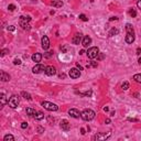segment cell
<instances>
[{
  "label": "cell",
  "instance_id": "obj_1",
  "mask_svg": "<svg viewBox=\"0 0 141 141\" xmlns=\"http://www.w3.org/2000/svg\"><path fill=\"white\" fill-rule=\"evenodd\" d=\"M126 30H127V35H126V42L128 44H131V43L135 42V31H133V28L130 23L126 24Z\"/></svg>",
  "mask_w": 141,
  "mask_h": 141
},
{
  "label": "cell",
  "instance_id": "obj_2",
  "mask_svg": "<svg viewBox=\"0 0 141 141\" xmlns=\"http://www.w3.org/2000/svg\"><path fill=\"white\" fill-rule=\"evenodd\" d=\"M95 111L92 109H85L83 110V111L81 112V117L83 120H85V121H91V120H93L95 118Z\"/></svg>",
  "mask_w": 141,
  "mask_h": 141
},
{
  "label": "cell",
  "instance_id": "obj_3",
  "mask_svg": "<svg viewBox=\"0 0 141 141\" xmlns=\"http://www.w3.org/2000/svg\"><path fill=\"white\" fill-rule=\"evenodd\" d=\"M42 107H44L48 111H56V110H58L57 105L53 104V102H50V101H42Z\"/></svg>",
  "mask_w": 141,
  "mask_h": 141
},
{
  "label": "cell",
  "instance_id": "obj_4",
  "mask_svg": "<svg viewBox=\"0 0 141 141\" xmlns=\"http://www.w3.org/2000/svg\"><path fill=\"white\" fill-rule=\"evenodd\" d=\"M19 102H20L19 96H17V95H12V96L9 98V100H8V105L11 107V108H17L18 105H19Z\"/></svg>",
  "mask_w": 141,
  "mask_h": 141
},
{
  "label": "cell",
  "instance_id": "obj_5",
  "mask_svg": "<svg viewBox=\"0 0 141 141\" xmlns=\"http://www.w3.org/2000/svg\"><path fill=\"white\" fill-rule=\"evenodd\" d=\"M98 53H99V50H98V47H89L88 48V51H87V56H88L89 58H95V57H97V55H98Z\"/></svg>",
  "mask_w": 141,
  "mask_h": 141
},
{
  "label": "cell",
  "instance_id": "obj_6",
  "mask_svg": "<svg viewBox=\"0 0 141 141\" xmlns=\"http://www.w3.org/2000/svg\"><path fill=\"white\" fill-rule=\"evenodd\" d=\"M45 68H47V66H44L43 64L38 63L37 65H35L34 67L32 68V72H33L34 74H40V73H42L43 71H45Z\"/></svg>",
  "mask_w": 141,
  "mask_h": 141
},
{
  "label": "cell",
  "instance_id": "obj_7",
  "mask_svg": "<svg viewBox=\"0 0 141 141\" xmlns=\"http://www.w3.org/2000/svg\"><path fill=\"white\" fill-rule=\"evenodd\" d=\"M68 75H70L72 78H78L79 76H81V70H79V68H76V67L71 68Z\"/></svg>",
  "mask_w": 141,
  "mask_h": 141
},
{
  "label": "cell",
  "instance_id": "obj_8",
  "mask_svg": "<svg viewBox=\"0 0 141 141\" xmlns=\"http://www.w3.org/2000/svg\"><path fill=\"white\" fill-rule=\"evenodd\" d=\"M110 137V132L108 133H97L93 137L94 140H106L107 138Z\"/></svg>",
  "mask_w": 141,
  "mask_h": 141
},
{
  "label": "cell",
  "instance_id": "obj_9",
  "mask_svg": "<svg viewBox=\"0 0 141 141\" xmlns=\"http://www.w3.org/2000/svg\"><path fill=\"white\" fill-rule=\"evenodd\" d=\"M41 44H42V47L44 48V50H47V48L50 47V40H48V38L47 35L42 37V39H41Z\"/></svg>",
  "mask_w": 141,
  "mask_h": 141
},
{
  "label": "cell",
  "instance_id": "obj_10",
  "mask_svg": "<svg viewBox=\"0 0 141 141\" xmlns=\"http://www.w3.org/2000/svg\"><path fill=\"white\" fill-rule=\"evenodd\" d=\"M45 74L48 76H53V75H55L56 74V70H55V67L54 66H52V65H50V66H47V68H45Z\"/></svg>",
  "mask_w": 141,
  "mask_h": 141
},
{
  "label": "cell",
  "instance_id": "obj_11",
  "mask_svg": "<svg viewBox=\"0 0 141 141\" xmlns=\"http://www.w3.org/2000/svg\"><path fill=\"white\" fill-rule=\"evenodd\" d=\"M60 126H61V128H62V130H64V131H68V130L71 129L70 122H68L66 119L62 120V121H61V124H60Z\"/></svg>",
  "mask_w": 141,
  "mask_h": 141
},
{
  "label": "cell",
  "instance_id": "obj_12",
  "mask_svg": "<svg viewBox=\"0 0 141 141\" xmlns=\"http://www.w3.org/2000/svg\"><path fill=\"white\" fill-rule=\"evenodd\" d=\"M68 115H70L71 117H73V118H79V116H81L79 111L75 108H72V109L68 110Z\"/></svg>",
  "mask_w": 141,
  "mask_h": 141
},
{
  "label": "cell",
  "instance_id": "obj_13",
  "mask_svg": "<svg viewBox=\"0 0 141 141\" xmlns=\"http://www.w3.org/2000/svg\"><path fill=\"white\" fill-rule=\"evenodd\" d=\"M91 43H92V39H91V38H89V37H84L83 42H82V44H83L84 47H88L89 45H91Z\"/></svg>",
  "mask_w": 141,
  "mask_h": 141
},
{
  "label": "cell",
  "instance_id": "obj_14",
  "mask_svg": "<svg viewBox=\"0 0 141 141\" xmlns=\"http://www.w3.org/2000/svg\"><path fill=\"white\" fill-rule=\"evenodd\" d=\"M31 58H32L33 62L39 63V62H41V60H42V54H40V53H34V54L31 56Z\"/></svg>",
  "mask_w": 141,
  "mask_h": 141
},
{
  "label": "cell",
  "instance_id": "obj_15",
  "mask_svg": "<svg viewBox=\"0 0 141 141\" xmlns=\"http://www.w3.org/2000/svg\"><path fill=\"white\" fill-rule=\"evenodd\" d=\"M82 41V35L81 34H75V37L73 38V40H72V42H73V44H79Z\"/></svg>",
  "mask_w": 141,
  "mask_h": 141
},
{
  "label": "cell",
  "instance_id": "obj_16",
  "mask_svg": "<svg viewBox=\"0 0 141 141\" xmlns=\"http://www.w3.org/2000/svg\"><path fill=\"white\" fill-rule=\"evenodd\" d=\"M19 23H20V27H22V29H23V30H28V31H29V30L31 29V25L29 24V22L19 21Z\"/></svg>",
  "mask_w": 141,
  "mask_h": 141
},
{
  "label": "cell",
  "instance_id": "obj_17",
  "mask_svg": "<svg viewBox=\"0 0 141 141\" xmlns=\"http://www.w3.org/2000/svg\"><path fill=\"white\" fill-rule=\"evenodd\" d=\"M51 4H52L53 7H55V8H60V7L63 6V1L62 0H53V1L51 2Z\"/></svg>",
  "mask_w": 141,
  "mask_h": 141
},
{
  "label": "cell",
  "instance_id": "obj_18",
  "mask_svg": "<svg viewBox=\"0 0 141 141\" xmlns=\"http://www.w3.org/2000/svg\"><path fill=\"white\" fill-rule=\"evenodd\" d=\"M25 111H27V115H29V116H31V117H33V116H34V115L38 112L37 110L31 108V107H28V108L25 109Z\"/></svg>",
  "mask_w": 141,
  "mask_h": 141
},
{
  "label": "cell",
  "instance_id": "obj_19",
  "mask_svg": "<svg viewBox=\"0 0 141 141\" xmlns=\"http://www.w3.org/2000/svg\"><path fill=\"white\" fill-rule=\"evenodd\" d=\"M1 81L2 82H8V81H10L9 74L4 73V72H1Z\"/></svg>",
  "mask_w": 141,
  "mask_h": 141
},
{
  "label": "cell",
  "instance_id": "obj_20",
  "mask_svg": "<svg viewBox=\"0 0 141 141\" xmlns=\"http://www.w3.org/2000/svg\"><path fill=\"white\" fill-rule=\"evenodd\" d=\"M33 117H34V119H37V120H42L43 118H44V114H43L42 111H38Z\"/></svg>",
  "mask_w": 141,
  "mask_h": 141
},
{
  "label": "cell",
  "instance_id": "obj_21",
  "mask_svg": "<svg viewBox=\"0 0 141 141\" xmlns=\"http://www.w3.org/2000/svg\"><path fill=\"white\" fill-rule=\"evenodd\" d=\"M0 98H1V106H4V105L7 104V98H6V95H4V93L0 94Z\"/></svg>",
  "mask_w": 141,
  "mask_h": 141
},
{
  "label": "cell",
  "instance_id": "obj_22",
  "mask_svg": "<svg viewBox=\"0 0 141 141\" xmlns=\"http://www.w3.org/2000/svg\"><path fill=\"white\" fill-rule=\"evenodd\" d=\"M3 141H14V137L12 135H6L3 137Z\"/></svg>",
  "mask_w": 141,
  "mask_h": 141
},
{
  "label": "cell",
  "instance_id": "obj_23",
  "mask_svg": "<svg viewBox=\"0 0 141 141\" xmlns=\"http://www.w3.org/2000/svg\"><path fill=\"white\" fill-rule=\"evenodd\" d=\"M118 32H119V30L116 29V28H112V29L110 30V32H109V37H112V35L118 34Z\"/></svg>",
  "mask_w": 141,
  "mask_h": 141
},
{
  "label": "cell",
  "instance_id": "obj_24",
  "mask_svg": "<svg viewBox=\"0 0 141 141\" xmlns=\"http://www.w3.org/2000/svg\"><path fill=\"white\" fill-rule=\"evenodd\" d=\"M128 13H129V16L130 17H132V18H135L136 16H137V11H136L135 9H129V11H128Z\"/></svg>",
  "mask_w": 141,
  "mask_h": 141
},
{
  "label": "cell",
  "instance_id": "obj_25",
  "mask_svg": "<svg viewBox=\"0 0 141 141\" xmlns=\"http://www.w3.org/2000/svg\"><path fill=\"white\" fill-rule=\"evenodd\" d=\"M21 95L24 97L25 99H28V100H31V95H30L29 93H27V92H22Z\"/></svg>",
  "mask_w": 141,
  "mask_h": 141
},
{
  "label": "cell",
  "instance_id": "obj_26",
  "mask_svg": "<svg viewBox=\"0 0 141 141\" xmlns=\"http://www.w3.org/2000/svg\"><path fill=\"white\" fill-rule=\"evenodd\" d=\"M133 79H135L137 83H141V74H136L133 76Z\"/></svg>",
  "mask_w": 141,
  "mask_h": 141
},
{
  "label": "cell",
  "instance_id": "obj_27",
  "mask_svg": "<svg viewBox=\"0 0 141 141\" xmlns=\"http://www.w3.org/2000/svg\"><path fill=\"white\" fill-rule=\"evenodd\" d=\"M20 21L30 22V21H31V18H30V17H23V16H21V17H20Z\"/></svg>",
  "mask_w": 141,
  "mask_h": 141
},
{
  "label": "cell",
  "instance_id": "obj_28",
  "mask_svg": "<svg viewBox=\"0 0 141 141\" xmlns=\"http://www.w3.org/2000/svg\"><path fill=\"white\" fill-rule=\"evenodd\" d=\"M121 88L124 89V91H127V89L129 88V83H128V82H125V83H122Z\"/></svg>",
  "mask_w": 141,
  "mask_h": 141
},
{
  "label": "cell",
  "instance_id": "obj_29",
  "mask_svg": "<svg viewBox=\"0 0 141 141\" xmlns=\"http://www.w3.org/2000/svg\"><path fill=\"white\" fill-rule=\"evenodd\" d=\"M104 57H105V55L102 54V53H98V55H97V60H98V61L104 60Z\"/></svg>",
  "mask_w": 141,
  "mask_h": 141
},
{
  "label": "cell",
  "instance_id": "obj_30",
  "mask_svg": "<svg viewBox=\"0 0 141 141\" xmlns=\"http://www.w3.org/2000/svg\"><path fill=\"white\" fill-rule=\"evenodd\" d=\"M37 131L39 132V133L44 132V128H43V127H41V126H38V128H37Z\"/></svg>",
  "mask_w": 141,
  "mask_h": 141
},
{
  "label": "cell",
  "instance_id": "obj_31",
  "mask_svg": "<svg viewBox=\"0 0 141 141\" xmlns=\"http://www.w3.org/2000/svg\"><path fill=\"white\" fill-rule=\"evenodd\" d=\"M79 19L83 20V21H87V20H88V19H87V17L85 16V14H79Z\"/></svg>",
  "mask_w": 141,
  "mask_h": 141
},
{
  "label": "cell",
  "instance_id": "obj_32",
  "mask_svg": "<svg viewBox=\"0 0 141 141\" xmlns=\"http://www.w3.org/2000/svg\"><path fill=\"white\" fill-rule=\"evenodd\" d=\"M13 64L14 65H20V64H21V60H19V58H14Z\"/></svg>",
  "mask_w": 141,
  "mask_h": 141
},
{
  "label": "cell",
  "instance_id": "obj_33",
  "mask_svg": "<svg viewBox=\"0 0 141 141\" xmlns=\"http://www.w3.org/2000/svg\"><path fill=\"white\" fill-rule=\"evenodd\" d=\"M8 9L10 10V11H14V9H16V6H14V4H9V6H8Z\"/></svg>",
  "mask_w": 141,
  "mask_h": 141
},
{
  "label": "cell",
  "instance_id": "obj_34",
  "mask_svg": "<svg viewBox=\"0 0 141 141\" xmlns=\"http://www.w3.org/2000/svg\"><path fill=\"white\" fill-rule=\"evenodd\" d=\"M7 53H9V50H7V48H3V50L1 51V54H0V55L3 56V55H6Z\"/></svg>",
  "mask_w": 141,
  "mask_h": 141
},
{
  "label": "cell",
  "instance_id": "obj_35",
  "mask_svg": "<svg viewBox=\"0 0 141 141\" xmlns=\"http://www.w3.org/2000/svg\"><path fill=\"white\" fill-rule=\"evenodd\" d=\"M79 95H85V96H91V95H92V91L85 92V93H79Z\"/></svg>",
  "mask_w": 141,
  "mask_h": 141
},
{
  "label": "cell",
  "instance_id": "obj_36",
  "mask_svg": "<svg viewBox=\"0 0 141 141\" xmlns=\"http://www.w3.org/2000/svg\"><path fill=\"white\" fill-rule=\"evenodd\" d=\"M52 55H53V51H51V52H47V54H44L45 57H51Z\"/></svg>",
  "mask_w": 141,
  "mask_h": 141
},
{
  "label": "cell",
  "instance_id": "obj_37",
  "mask_svg": "<svg viewBox=\"0 0 141 141\" xmlns=\"http://www.w3.org/2000/svg\"><path fill=\"white\" fill-rule=\"evenodd\" d=\"M21 128H22V129L28 128V124H27V122H22V124H21Z\"/></svg>",
  "mask_w": 141,
  "mask_h": 141
},
{
  "label": "cell",
  "instance_id": "obj_38",
  "mask_svg": "<svg viewBox=\"0 0 141 141\" xmlns=\"http://www.w3.org/2000/svg\"><path fill=\"white\" fill-rule=\"evenodd\" d=\"M8 30H9V31H14L16 28H14V25H10V27H8Z\"/></svg>",
  "mask_w": 141,
  "mask_h": 141
},
{
  "label": "cell",
  "instance_id": "obj_39",
  "mask_svg": "<svg viewBox=\"0 0 141 141\" xmlns=\"http://www.w3.org/2000/svg\"><path fill=\"white\" fill-rule=\"evenodd\" d=\"M137 7L139 9H141V0H138V2H137Z\"/></svg>",
  "mask_w": 141,
  "mask_h": 141
},
{
  "label": "cell",
  "instance_id": "obj_40",
  "mask_svg": "<svg viewBox=\"0 0 141 141\" xmlns=\"http://www.w3.org/2000/svg\"><path fill=\"white\" fill-rule=\"evenodd\" d=\"M128 120H129V121H135V122L138 121V119H133V118H128Z\"/></svg>",
  "mask_w": 141,
  "mask_h": 141
},
{
  "label": "cell",
  "instance_id": "obj_41",
  "mask_svg": "<svg viewBox=\"0 0 141 141\" xmlns=\"http://www.w3.org/2000/svg\"><path fill=\"white\" fill-rule=\"evenodd\" d=\"M81 132H82V135H85V129H84V128H82V129H81Z\"/></svg>",
  "mask_w": 141,
  "mask_h": 141
},
{
  "label": "cell",
  "instance_id": "obj_42",
  "mask_svg": "<svg viewBox=\"0 0 141 141\" xmlns=\"http://www.w3.org/2000/svg\"><path fill=\"white\" fill-rule=\"evenodd\" d=\"M118 18L117 17H112V18H110V21H114V20H117Z\"/></svg>",
  "mask_w": 141,
  "mask_h": 141
},
{
  "label": "cell",
  "instance_id": "obj_43",
  "mask_svg": "<svg viewBox=\"0 0 141 141\" xmlns=\"http://www.w3.org/2000/svg\"><path fill=\"white\" fill-rule=\"evenodd\" d=\"M61 50H62L63 52H66V47H61Z\"/></svg>",
  "mask_w": 141,
  "mask_h": 141
},
{
  "label": "cell",
  "instance_id": "obj_44",
  "mask_svg": "<svg viewBox=\"0 0 141 141\" xmlns=\"http://www.w3.org/2000/svg\"><path fill=\"white\" fill-rule=\"evenodd\" d=\"M60 78H65V74H60Z\"/></svg>",
  "mask_w": 141,
  "mask_h": 141
},
{
  "label": "cell",
  "instance_id": "obj_45",
  "mask_svg": "<svg viewBox=\"0 0 141 141\" xmlns=\"http://www.w3.org/2000/svg\"><path fill=\"white\" fill-rule=\"evenodd\" d=\"M140 52H141V48L138 47V48H137V54H140Z\"/></svg>",
  "mask_w": 141,
  "mask_h": 141
},
{
  "label": "cell",
  "instance_id": "obj_46",
  "mask_svg": "<svg viewBox=\"0 0 141 141\" xmlns=\"http://www.w3.org/2000/svg\"><path fill=\"white\" fill-rule=\"evenodd\" d=\"M92 65H93L94 67H97V63H95V62H92Z\"/></svg>",
  "mask_w": 141,
  "mask_h": 141
},
{
  "label": "cell",
  "instance_id": "obj_47",
  "mask_svg": "<svg viewBox=\"0 0 141 141\" xmlns=\"http://www.w3.org/2000/svg\"><path fill=\"white\" fill-rule=\"evenodd\" d=\"M76 66H77V67H78V68H79V70H81V71H82V70H83V67H82V66H81V65H79V64H77V65H76Z\"/></svg>",
  "mask_w": 141,
  "mask_h": 141
},
{
  "label": "cell",
  "instance_id": "obj_48",
  "mask_svg": "<svg viewBox=\"0 0 141 141\" xmlns=\"http://www.w3.org/2000/svg\"><path fill=\"white\" fill-rule=\"evenodd\" d=\"M84 53H85V51H84V50H82V51H81V52H79V55H82V54H84Z\"/></svg>",
  "mask_w": 141,
  "mask_h": 141
},
{
  "label": "cell",
  "instance_id": "obj_49",
  "mask_svg": "<svg viewBox=\"0 0 141 141\" xmlns=\"http://www.w3.org/2000/svg\"><path fill=\"white\" fill-rule=\"evenodd\" d=\"M104 110H105V111H108L109 108H108V107H104Z\"/></svg>",
  "mask_w": 141,
  "mask_h": 141
},
{
  "label": "cell",
  "instance_id": "obj_50",
  "mask_svg": "<svg viewBox=\"0 0 141 141\" xmlns=\"http://www.w3.org/2000/svg\"><path fill=\"white\" fill-rule=\"evenodd\" d=\"M106 124H110V119H106Z\"/></svg>",
  "mask_w": 141,
  "mask_h": 141
},
{
  "label": "cell",
  "instance_id": "obj_51",
  "mask_svg": "<svg viewBox=\"0 0 141 141\" xmlns=\"http://www.w3.org/2000/svg\"><path fill=\"white\" fill-rule=\"evenodd\" d=\"M110 116H115V111H111V112H110Z\"/></svg>",
  "mask_w": 141,
  "mask_h": 141
},
{
  "label": "cell",
  "instance_id": "obj_52",
  "mask_svg": "<svg viewBox=\"0 0 141 141\" xmlns=\"http://www.w3.org/2000/svg\"><path fill=\"white\" fill-rule=\"evenodd\" d=\"M138 63H139V64H141V57L139 58V60H138Z\"/></svg>",
  "mask_w": 141,
  "mask_h": 141
}]
</instances>
